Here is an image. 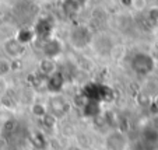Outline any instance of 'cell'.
I'll return each instance as SVG.
<instances>
[{
	"instance_id": "19",
	"label": "cell",
	"mask_w": 158,
	"mask_h": 150,
	"mask_svg": "<svg viewBox=\"0 0 158 150\" xmlns=\"http://www.w3.org/2000/svg\"><path fill=\"white\" fill-rule=\"evenodd\" d=\"M154 105H158V97H157V100H155V104Z\"/></svg>"
},
{
	"instance_id": "4",
	"label": "cell",
	"mask_w": 158,
	"mask_h": 150,
	"mask_svg": "<svg viewBox=\"0 0 158 150\" xmlns=\"http://www.w3.org/2000/svg\"><path fill=\"white\" fill-rule=\"evenodd\" d=\"M70 108H72L70 101L69 100H66L62 94L51 96L49 97L48 104H46L48 114L51 115V117H53L56 121L67 117V114H70Z\"/></svg>"
},
{
	"instance_id": "9",
	"label": "cell",
	"mask_w": 158,
	"mask_h": 150,
	"mask_svg": "<svg viewBox=\"0 0 158 150\" xmlns=\"http://www.w3.org/2000/svg\"><path fill=\"white\" fill-rule=\"evenodd\" d=\"M105 147L108 150H126L127 139L120 131H112L105 138Z\"/></svg>"
},
{
	"instance_id": "2",
	"label": "cell",
	"mask_w": 158,
	"mask_h": 150,
	"mask_svg": "<svg viewBox=\"0 0 158 150\" xmlns=\"http://www.w3.org/2000/svg\"><path fill=\"white\" fill-rule=\"evenodd\" d=\"M129 66L137 76H147L154 72L155 59L147 52H134L129 59Z\"/></svg>"
},
{
	"instance_id": "13",
	"label": "cell",
	"mask_w": 158,
	"mask_h": 150,
	"mask_svg": "<svg viewBox=\"0 0 158 150\" xmlns=\"http://www.w3.org/2000/svg\"><path fill=\"white\" fill-rule=\"evenodd\" d=\"M38 69L41 72L42 76L48 77V76L53 75L57 72V62L55 59H48V58H44V59L39 62Z\"/></svg>"
},
{
	"instance_id": "18",
	"label": "cell",
	"mask_w": 158,
	"mask_h": 150,
	"mask_svg": "<svg viewBox=\"0 0 158 150\" xmlns=\"http://www.w3.org/2000/svg\"><path fill=\"white\" fill-rule=\"evenodd\" d=\"M44 2H46V3H55V2H59V0H44Z\"/></svg>"
},
{
	"instance_id": "5",
	"label": "cell",
	"mask_w": 158,
	"mask_h": 150,
	"mask_svg": "<svg viewBox=\"0 0 158 150\" xmlns=\"http://www.w3.org/2000/svg\"><path fill=\"white\" fill-rule=\"evenodd\" d=\"M42 54H44V58H48V59H55L62 56L63 51H64V45L63 42L60 41L56 36H51V38L42 41Z\"/></svg>"
},
{
	"instance_id": "8",
	"label": "cell",
	"mask_w": 158,
	"mask_h": 150,
	"mask_svg": "<svg viewBox=\"0 0 158 150\" xmlns=\"http://www.w3.org/2000/svg\"><path fill=\"white\" fill-rule=\"evenodd\" d=\"M53 21L49 17H42L39 18L38 21L34 25V32H35V36L41 41H45V39L53 36Z\"/></svg>"
},
{
	"instance_id": "11",
	"label": "cell",
	"mask_w": 158,
	"mask_h": 150,
	"mask_svg": "<svg viewBox=\"0 0 158 150\" xmlns=\"http://www.w3.org/2000/svg\"><path fill=\"white\" fill-rule=\"evenodd\" d=\"M81 112L85 118H97L102 114V102L95 100H87L81 107Z\"/></svg>"
},
{
	"instance_id": "16",
	"label": "cell",
	"mask_w": 158,
	"mask_h": 150,
	"mask_svg": "<svg viewBox=\"0 0 158 150\" xmlns=\"http://www.w3.org/2000/svg\"><path fill=\"white\" fill-rule=\"evenodd\" d=\"M31 111H32V114L35 115V117L38 118H44L45 115L48 114V109H46V105L42 104V102H35V104H32V108H31Z\"/></svg>"
},
{
	"instance_id": "6",
	"label": "cell",
	"mask_w": 158,
	"mask_h": 150,
	"mask_svg": "<svg viewBox=\"0 0 158 150\" xmlns=\"http://www.w3.org/2000/svg\"><path fill=\"white\" fill-rule=\"evenodd\" d=\"M64 86H66V77L59 70L56 73H53V75L48 76L46 80H45V90H46L48 94H51V96L62 94Z\"/></svg>"
},
{
	"instance_id": "1",
	"label": "cell",
	"mask_w": 158,
	"mask_h": 150,
	"mask_svg": "<svg viewBox=\"0 0 158 150\" xmlns=\"http://www.w3.org/2000/svg\"><path fill=\"white\" fill-rule=\"evenodd\" d=\"M81 94L87 100H95L102 104H108V102L114 101L115 98L114 88H110L104 83H98V81H88L87 84H84Z\"/></svg>"
},
{
	"instance_id": "12",
	"label": "cell",
	"mask_w": 158,
	"mask_h": 150,
	"mask_svg": "<svg viewBox=\"0 0 158 150\" xmlns=\"http://www.w3.org/2000/svg\"><path fill=\"white\" fill-rule=\"evenodd\" d=\"M14 38L20 42L21 45L27 46L28 44H31V42L35 41L36 36H35V32H34L32 27H21V28H18L17 30Z\"/></svg>"
},
{
	"instance_id": "14",
	"label": "cell",
	"mask_w": 158,
	"mask_h": 150,
	"mask_svg": "<svg viewBox=\"0 0 158 150\" xmlns=\"http://www.w3.org/2000/svg\"><path fill=\"white\" fill-rule=\"evenodd\" d=\"M141 142H144L146 144H148L150 147H154L158 143V131L154 128H144L143 133H141Z\"/></svg>"
},
{
	"instance_id": "15",
	"label": "cell",
	"mask_w": 158,
	"mask_h": 150,
	"mask_svg": "<svg viewBox=\"0 0 158 150\" xmlns=\"http://www.w3.org/2000/svg\"><path fill=\"white\" fill-rule=\"evenodd\" d=\"M13 72V66H11V60L7 58H0V79L9 76Z\"/></svg>"
},
{
	"instance_id": "3",
	"label": "cell",
	"mask_w": 158,
	"mask_h": 150,
	"mask_svg": "<svg viewBox=\"0 0 158 150\" xmlns=\"http://www.w3.org/2000/svg\"><path fill=\"white\" fill-rule=\"evenodd\" d=\"M93 38L94 36H93L91 30L84 24L74 25V27H72L69 31L70 45L74 49H78V51H83V49H87L88 46H91Z\"/></svg>"
},
{
	"instance_id": "17",
	"label": "cell",
	"mask_w": 158,
	"mask_h": 150,
	"mask_svg": "<svg viewBox=\"0 0 158 150\" xmlns=\"http://www.w3.org/2000/svg\"><path fill=\"white\" fill-rule=\"evenodd\" d=\"M147 20L151 21L152 24H155V23H158V7H150L148 10H147Z\"/></svg>"
},
{
	"instance_id": "10",
	"label": "cell",
	"mask_w": 158,
	"mask_h": 150,
	"mask_svg": "<svg viewBox=\"0 0 158 150\" xmlns=\"http://www.w3.org/2000/svg\"><path fill=\"white\" fill-rule=\"evenodd\" d=\"M62 2V10L67 17H76L80 14L87 6L89 0H60Z\"/></svg>"
},
{
	"instance_id": "7",
	"label": "cell",
	"mask_w": 158,
	"mask_h": 150,
	"mask_svg": "<svg viewBox=\"0 0 158 150\" xmlns=\"http://www.w3.org/2000/svg\"><path fill=\"white\" fill-rule=\"evenodd\" d=\"M3 51L6 54L7 59L10 60H21V58L25 54V46L21 45L20 42L13 36V38H7L3 42Z\"/></svg>"
}]
</instances>
